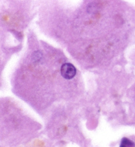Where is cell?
<instances>
[{
	"instance_id": "6da1fadb",
	"label": "cell",
	"mask_w": 135,
	"mask_h": 147,
	"mask_svg": "<svg viewBox=\"0 0 135 147\" xmlns=\"http://www.w3.org/2000/svg\"><path fill=\"white\" fill-rule=\"evenodd\" d=\"M76 68L71 63H65L61 66V73L62 77L66 79H71L76 75Z\"/></svg>"
},
{
	"instance_id": "7a4b0ae2",
	"label": "cell",
	"mask_w": 135,
	"mask_h": 147,
	"mask_svg": "<svg viewBox=\"0 0 135 147\" xmlns=\"http://www.w3.org/2000/svg\"><path fill=\"white\" fill-rule=\"evenodd\" d=\"M119 147H135V144L131 140L125 137L121 140Z\"/></svg>"
}]
</instances>
